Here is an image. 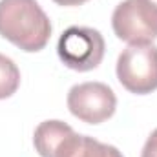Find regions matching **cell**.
Returning <instances> with one entry per match:
<instances>
[{
    "label": "cell",
    "mask_w": 157,
    "mask_h": 157,
    "mask_svg": "<svg viewBox=\"0 0 157 157\" xmlns=\"http://www.w3.org/2000/svg\"><path fill=\"white\" fill-rule=\"evenodd\" d=\"M59 59L75 71L95 70L104 57V39L93 28L71 26L68 28L57 44Z\"/></svg>",
    "instance_id": "3957f363"
},
{
    "label": "cell",
    "mask_w": 157,
    "mask_h": 157,
    "mask_svg": "<svg viewBox=\"0 0 157 157\" xmlns=\"http://www.w3.org/2000/svg\"><path fill=\"white\" fill-rule=\"evenodd\" d=\"M73 128L62 121H44L35 128L33 144L40 157H57L64 141L73 135Z\"/></svg>",
    "instance_id": "8992f818"
},
{
    "label": "cell",
    "mask_w": 157,
    "mask_h": 157,
    "mask_svg": "<svg viewBox=\"0 0 157 157\" xmlns=\"http://www.w3.org/2000/svg\"><path fill=\"white\" fill-rule=\"evenodd\" d=\"M57 157H124L115 146L104 144L95 141L88 135H70L60 150L57 152Z\"/></svg>",
    "instance_id": "52a82bcc"
},
{
    "label": "cell",
    "mask_w": 157,
    "mask_h": 157,
    "mask_svg": "<svg viewBox=\"0 0 157 157\" xmlns=\"http://www.w3.org/2000/svg\"><path fill=\"white\" fill-rule=\"evenodd\" d=\"M141 157H157V130H154L150 137L146 139Z\"/></svg>",
    "instance_id": "9c48e42d"
},
{
    "label": "cell",
    "mask_w": 157,
    "mask_h": 157,
    "mask_svg": "<svg viewBox=\"0 0 157 157\" xmlns=\"http://www.w3.org/2000/svg\"><path fill=\"white\" fill-rule=\"evenodd\" d=\"M68 108L82 122L99 124L115 113L117 97L108 84L82 82L75 84L68 93Z\"/></svg>",
    "instance_id": "5b68a950"
},
{
    "label": "cell",
    "mask_w": 157,
    "mask_h": 157,
    "mask_svg": "<svg viewBox=\"0 0 157 157\" xmlns=\"http://www.w3.org/2000/svg\"><path fill=\"white\" fill-rule=\"evenodd\" d=\"M150 2H152V4H154V6L157 7V0H150Z\"/></svg>",
    "instance_id": "8fae6325"
},
{
    "label": "cell",
    "mask_w": 157,
    "mask_h": 157,
    "mask_svg": "<svg viewBox=\"0 0 157 157\" xmlns=\"http://www.w3.org/2000/svg\"><path fill=\"white\" fill-rule=\"evenodd\" d=\"M119 82L132 93L146 95L157 90V46L130 44L117 60Z\"/></svg>",
    "instance_id": "7a4b0ae2"
},
{
    "label": "cell",
    "mask_w": 157,
    "mask_h": 157,
    "mask_svg": "<svg viewBox=\"0 0 157 157\" xmlns=\"http://www.w3.org/2000/svg\"><path fill=\"white\" fill-rule=\"evenodd\" d=\"M53 2L59 4V6H80V4H84L88 0H53Z\"/></svg>",
    "instance_id": "30bf717a"
},
{
    "label": "cell",
    "mask_w": 157,
    "mask_h": 157,
    "mask_svg": "<svg viewBox=\"0 0 157 157\" xmlns=\"http://www.w3.org/2000/svg\"><path fill=\"white\" fill-rule=\"evenodd\" d=\"M112 26L128 44H152L157 39V7L150 0H124L112 15Z\"/></svg>",
    "instance_id": "277c9868"
},
{
    "label": "cell",
    "mask_w": 157,
    "mask_h": 157,
    "mask_svg": "<svg viewBox=\"0 0 157 157\" xmlns=\"http://www.w3.org/2000/svg\"><path fill=\"white\" fill-rule=\"evenodd\" d=\"M0 35L33 53L46 48L51 22L37 0H0Z\"/></svg>",
    "instance_id": "6da1fadb"
},
{
    "label": "cell",
    "mask_w": 157,
    "mask_h": 157,
    "mask_svg": "<svg viewBox=\"0 0 157 157\" xmlns=\"http://www.w3.org/2000/svg\"><path fill=\"white\" fill-rule=\"evenodd\" d=\"M20 86V71L17 64L0 53V99L11 97Z\"/></svg>",
    "instance_id": "ba28073f"
}]
</instances>
